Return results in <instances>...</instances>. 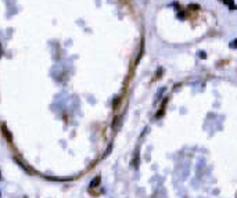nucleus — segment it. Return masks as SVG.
Here are the masks:
<instances>
[{"instance_id":"obj_1","label":"nucleus","mask_w":237,"mask_h":198,"mask_svg":"<svg viewBox=\"0 0 237 198\" xmlns=\"http://www.w3.org/2000/svg\"><path fill=\"white\" fill-rule=\"evenodd\" d=\"M2 129H3V134H4V137L7 139L8 143H13V136H11V133L8 132V129L6 128V125H4V123H3V126H2Z\"/></svg>"},{"instance_id":"obj_6","label":"nucleus","mask_w":237,"mask_h":198,"mask_svg":"<svg viewBox=\"0 0 237 198\" xmlns=\"http://www.w3.org/2000/svg\"><path fill=\"white\" fill-rule=\"evenodd\" d=\"M176 17L179 18V20H184V18H186V14H184L183 11H180V13H178V15H176Z\"/></svg>"},{"instance_id":"obj_12","label":"nucleus","mask_w":237,"mask_h":198,"mask_svg":"<svg viewBox=\"0 0 237 198\" xmlns=\"http://www.w3.org/2000/svg\"><path fill=\"white\" fill-rule=\"evenodd\" d=\"M200 57H201V58H205V57H207V56L204 54V51H201V54H200Z\"/></svg>"},{"instance_id":"obj_7","label":"nucleus","mask_w":237,"mask_h":198,"mask_svg":"<svg viewBox=\"0 0 237 198\" xmlns=\"http://www.w3.org/2000/svg\"><path fill=\"white\" fill-rule=\"evenodd\" d=\"M112 150V143H110V146H108V148L105 150V152H104V157H107L108 154H110V151Z\"/></svg>"},{"instance_id":"obj_2","label":"nucleus","mask_w":237,"mask_h":198,"mask_svg":"<svg viewBox=\"0 0 237 198\" xmlns=\"http://www.w3.org/2000/svg\"><path fill=\"white\" fill-rule=\"evenodd\" d=\"M14 161L17 162L18 165L21 166V168H22V169H24V170H25V172H28V173H31V172H32V169H31V168H28V166H25V165H24V162H22V161H20V159H18V158H14Z\"/></svg>"},{"instance_id":"obj_4","label":"nucleus","mask_w":237,"mask_h":198,"mask_svg":"<svg viewBox=\"0 0 237 198\" xmlns=\"http://www.w3.org/2000/svg\"><path fill=\"white\" fill-rule=\"evenodd\" d=\"M223 3L226 4V6H229V7H232V8H233V10H234V8H237V6L233 3V2H223Z\"/></svg>"},{"instance_id":"obj_9","label":"nucleus","mask_w":237,"mask_h":198,"mask_svg":"<svg viewBox=\"0 0 237 198\" xmlns=\"http://www.w3.org/2000/svg\"><path fill=\"white\" fill-rule=\"evenodd\" d=\"M189 7H190L191 10H198V8H200V6H198V4H190Z\"/></svg>"},{"instance_id":"obj_3","label":"nucleus","mask_w":237,"mask_h":198,"mask_svg":"<svg viewBox=\"0 0 237 198\" xmlns=\"http://www.w3.org/2000/svg\"><path fill=\"white\" fill-rule=\"evenodd\" d=\"M100 182H101V177L100 176H97V177H94L93 180H92V182H90V187L93 188V187H97V186H99V184H100Z\"/></svg>"},{"instance_id":"obj_8","label":"nucleus","mask_w":237,"mask_h":198,"mask_svg":"<svg viewBox=\"0 0 237 198\" xmlns=\"http://www.w3.org/2000/svg\"><path fill=\"white\" fill-rule=\"evenodd\" d=\"M118 116H115L114 118V121H112V129H115V128H117V122H118Z\"/></svg>"},{"instance_id":"obj_11","label":"nucleus","mask_w":237,"mask_h":198,"mask_svg":"<svg viewBox=\"0 0 237 198\" xmlns=\"http://www.w3.org/2000/svg\"><path fill=\"white\" fill-rule=\"evenodd\" d=\"M230 46H232V47H237V40H234V43H232Z\"/></svg>"},{"instance_id":"obj_10","label":"nucleus","mask_w":237,"mask_h":198,"mask_svg":"<svg viewBox=\"0 0 237 198\" xmlns=\"http://www.w3.org/2000/svg\"><path fill=\"white\" fill-rule=\"evenodd\" d=\"M161 115H164V108H162V107H161V110L158 111V114H157V115H155V118H160V116H161Z\"/></svg>"},{"instance_id":"obj_5","label":"nucleus","mask_w":237,"mask_h":198,"mask_svg":"<svg viewBox=\"0 0 237 198\" xmlns=\"http://www.w3.org/2000/svg\"><path fill=\"white\" fill-rule=\"evenodd\" d=\"M164 92H165V87H162V89H160V90H158L157 97H155V101H158V100H160V94H161V93H164Z\"/></svg>"}]
</instances>
